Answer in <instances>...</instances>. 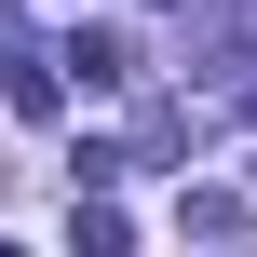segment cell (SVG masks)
I'll use <instances>...</instances> for the list:
<instances>
[{
  "label": "cell",
  "instance_id": "277c9868",
  "mask_svg": "<svg viewBox=\"0 0 257 257\" xmlns=\"http://www.w3.org/2000/svg\"><path fill=\"white\" fill-rule=\"evenodd\" d=\"M0 257H27V244H0Z\"/></svg>",
  "mask_w": 257,
  "mask_h": 257
},
{
  "label": "cell",
  "instance_id": "6da1fadb",
  "mask_svg": "<svg viewBox=\"0 0 257 257\" xmlns=\"http://www.w3.org/2000/svg\"><path fill=\"white\" fill-rule=\"evenodd\" d=\"M54 68H81V95H122V81H136V41H122V27H68Z\"/></svg>",
  "mask_w": 257,
  "mask_h": 257
},
{
  "label": "cell",
  "instance_id": "7a4b0ae2",
  "mask_svg": "<svg viewBox=\"0 0 257 257\" xmlns=\"http://www.w3.org/2000/svg\"><path fill=\"white\" fill-rule=\"evenodd\" d=\"M176 230H190V244H244V203H230V190H190Z\"/></svg>",
  "mask_w": 257,
  "mask_h": 257
},
{
  "label": "cell",
  "instance_id": "3957f363",
  "mask_svg": "<svg viewBox=\"0 0 257 257\" xmlns=\"http://www.w3.org/2000/svg\"><path fill=\"white\" fill-rule=\"evenodd\" d=\"M68 230H81V257H122V244H136V230H122V203H108V190H81V217H68Z\"/></svg>",
  "mask_w": 257,
  "mask_h": 257
},
{
  "label": "cell",
  "instance_id": "5b68a950",
  "mask_svg": "<svg viewBox=\"0 0 257 257\" xmlns=\"http://www.w3.org/2000/svg\"><path fill=\"white\" fill-rule=\"evenodd\" d=\"M163 14H176V0H163Z\"/></svg>",
  "mask_w": 257,
  "mask_h": 257
}]
</instances>
